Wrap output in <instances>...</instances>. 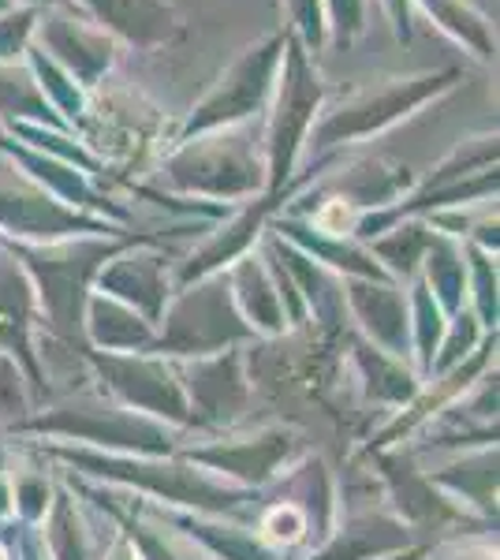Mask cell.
Here are the masks:
<instances>
[{"instance_id":"obj_5","label":"cell","mask_w":500,"mask_h":560,"mask_svg":"<svg viewBox=\"0 0 500 560\" xmlns=\"http://www.w3.org/2000/svg\"><path fill=\"white\" fill-rule=\"evenodd\" d=\"M60 20H53L49 23V45L57 49V57L63 60V65H71V71H79V75L86 79H94L97 71H102L108 65V45L105 42H97V38H86V34H79V42L71 38V26H57Z\"/></svg>"},{"instance_id":"obj_2","label":"cell","mask_w":500,"mask_h":560,"mask_svg":"<svg viewBox=\"0 0 500 560\" xmlns=\"http://www.w3.org/2000/svg\"><path fill=\"white\" fill-rule=\"evenodd\" d=\"M444 79L449 75H426V79H407L404 90H385V94L377 97H370V102H359L354 108H348L344 116H336V120L329 124L325 131H359V128H370V124H385V120H393V116L399 113V108H407V105H415V102H422L430 90H438Z\"/></svg>"},{"instance_id":"obj_8","label":"cell","mask_w":500,"mask_h":560,"mask_svg":"<svg viewBox=\"0 0 500 560\" xmlns=\"http://www.w3.org/2000/svg\"><path fill=\"white\" fill-rule=\"evenodd\" d=\"M295 15H299V26L306 31V38L317 42L322 38V23H317V0H292Z\"/></svg>"},{"instance_id":"obj_4","label":"cell","mask_w":500,"mask_h":560,"mask_svg":"<svg viewBox=\"0 0 500 560\" xmlns=\"http://www.w3.org/2000/svg\"><path fill=\"white\" fill-rule=\"evenodd\" d=\"M422 4L430 8V15L444 26V31H452L460 42H467L481 60L493 57V34H489V23L481 20L467 0H422Z\"/></svg>"},{"instance_id":"obj_7","label":"cell","mask_w":500,"mask_h":560,"mask_svg":"<svg viewBox=\"0 0 500 560\" xmlns=\"http://www.w3.org/2000/svg\"><path fill=\"white\" fill-rule=\"evenodd\" d=\"M26 26H31V15H15V20H4L0 23V57H12L15 49H20Z\"/></svg>"},{"instance_id":"obj_6","label":"cell","mask_w":500,"mask_h":560,"mask_svg":"<svg viewBox=\"0 0 500 560\" xmlns=\"http://www.w3.org/2000/svg\"><path fill=\"white\" fill-rule=\"evenodd\" d=\"M333 20H336V34L348 45L354 34H359V20H362V0H333Z\"/></svg>"},{"instance_id":"obj_3","label":"cell","mask_w":500,"mask_h":560,"mask_svg":"<svg viewBox=\"0 0 500 560\" xmlns=\"http://www.w3.org/2000/svg\"><path fill=\"white\" fill-rule=\"evenodd\" d=\"M90 8L139 42H158L168 34V12L161 0H90Z\"/></svg>"},{"instance_id":"obj_1","label":"cell","mask_w":500,"mask_h":560,"mask_svg":"<svg viewBox=\"0 0 500 560\" xmlns=\"http://www.w3.org/2000/svg\"><path fill=\"white\" fill-rule=\"evenodd\" d=\"M272 65H277V45H266V49L243 57L240 65L232 68V75H229V83L221 86V94L209 97L202 105V116H198V120L209 124V120H221V116L229 120V116H240L243 108H251L261 97V90H266Z\"/></svg>"},{"instance_id":"obj_9","label":"cell","mask_w":500,"mask_h":560,"mask_svg":"<svg viewBox=\"0 0 500 560\" xmlns=\"http://www.w3.org/2000/svg\"><path fill=\"white\" fill-rule=\"evenodd\" d=\"M393 4V15H396V31H399V38H407V8H404V0H388Z\"/></svg>"}]
</instances>
